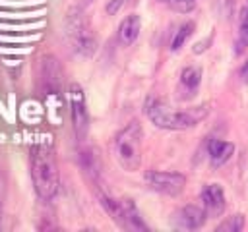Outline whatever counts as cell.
Listing matches in <instances>:
<instances>
[{
	"label": "cell",
	"instance_id": "1",
	"mask_svg": "<svg viewBox=\"0 0 248 232\" xmlns=\"http://www.w3.org/2000/svg\"><path fill=\"white\" fill-rule=\"evenodd\" d=\"M31 180L41 199L50 201L56 197L60 188V174L50 143H37L31 149Z\"/></svg>",
	"mask_w": 248,
	"mask_h": 232
},
{
	"label": "cell",
	"instance_id": "2",
	"mask_svg": "<svg viewBox=\"0 0 248 232\" xmlns=\"http://www.w3.org/2000/svg\"><path fill=\"white\" fill-rule=\"evenodd\" d=\"M209 108L207 104L194 106V108H170L159 99H149L145 104V114L147 118L163 130H188L200 124L207 116Z\"/></svg>",
	"mask_w": 248,
	"mask_h": 232
},
{
	"label": "cell",
	"instance_id": "3",
	"mask_svg": "<svg viewBox=\"0 0 248 232\" xmlns=\"http://www.w3.org/2000/svg\"><path fill=\"white\" fill-rule=\"evenodd\" d=\"M141 137H143L141 126L140 122L134 120L126 128H122L112 141L114 159L128 172L138 170L141 164Z\"/></svg>",
	"mask_w": 248,
	"mask_h": 232
},
{
	"label": "cell",
	"instance_id": "4",
	"mask_svg": "<svg viewBox=\"0 0 248 232\" xmlns=\"http://www.w3.org/2000/svg\"><path fill=\"white\" fill-rule=\"evenodd\" d=\"M149 189L163 195H178L186 186V176L180 172H165V170H147L143 176Z\"/></svg>",
	"mask_w": 248,
	"mask_h": 232
},
{
	"label": "cell",
	"instance_id": "5",
	"mask_svg": "<svg viewBox=\"0 0 248 232\" xmlns=\"http://www.w3.org/2000/svg\"><path fill=\"white\" fill-rule=\"evenodd\" d=\"M68 97H70V114H72L74 131H76V137L81 141V139H85V135L89 131V112H87L85 93H83L81 85L72 83Z\"/></svg>",
	"mask_w": 248,
	"mask_h": 232
},
{
	"label": "cell",
	"instance_id": "6",
	"mask_svg": "<svg viewBox=\"0 0 248 232\" xmlns=\"http://www.w3.org/2000/svg\"><path fill=\"white\" fill-rule=\"evenodd\" d=\"M68 37L74 44V48L83 54V56H91L95 52V37L93 33L89 31L85 19L81 17V14H70L68 17Z\"/></svg>",
	"mask_w": 248,
	"mask_h": 232
},
{
	"label": "cell",
	"instance_id": "7",
	"mask_svg": "<svg viewBox=\"0 0 248 232\" xmlns=\"http://www.w3.org/2000/svg\"><path fill=\"white\" fill-rule=\"evenodd\" d=\"M207 215H205V209L203 207H198V205H186L182 209H178L174 213V226L180 228V230H196V228H202L203 222H205Z\"/></svg>",
	"mask_w": 248,
	"mask_h": 232
},
{
	"label": "cell",
	"instance_id": "8",
	"mask_svg": "<svg viewBox=\"0 0 248 232\" xmlns=\"http://www.w3.org/2000/svg\"><path fill=\"white\" fill-rule=\"evenodd\" d=\"M202 207L207 217H221L225 211V191L219 184H207L202 189Z\"/></svg>",
	"mask_w": 248,
	"mask_h": 232
},
{
	"label": "cell",
	"instance_id": "9",
	"mask_svg": "<svg viewBox=\"0 0 248 232\" xmlns=\"http://www.w3.org/2000/svg\"><path fill=\"white\" fill-rule=\"evenodd\" d=\"M116 222L126 230H147V224L140 217V211L132 203V199H120V213Z\"/></svg>",
	"mask_w": 248,
	"mask_h": 232
},
{
	"label": "cell",
	"instance_id": "10",
	"mask_svg": "<svg viewBox=\"0 0 248 232\" xmlns=\"http://www.w3.org/2000/svg\"><path fill=\"white\" fill-rule=\"evenodd\" d=\"M140 31H141V19H140V15L138 14L126 15L120 21V25H118V43L122 46H130L140 37Z\"/></svg>",
	"mask_w": 248,
	"mask_h": 232
},
{
	"label": "cell",
	"instance_id": "11",
	"mask_svg": "<svg viewBox=\"0 0 248 232\" xmlns=\"http://www.w3.org/2000/svg\"><path fill=\"white\" fill-rule=\"evenodd\" d=\"M202 83V68L200 66H188L182 70L180 73V83H178V91L182 93V99H190L194 97V93L198 91Z\"/></svg>",
	"mask_w": 248,
	"mask_h": 232
},
{
	"label": "cell",
	"instance_id": "12",
	"mask_svg": "<svg viewBox=\"0 0 248 232\" xmlns=\"http://www.w3.org/2000/svg\"><path fill=\"white\" fill-rule=\"evenodd\" d=\"M234 153V145L231 141H223V139H211L207 143V155H209V162L211 166H223Z\"/></svg>",
	"mask_w": 248,
	"mask_h": 232
},
{
	"label": "cell",
	"instance_id": "13",
	"mask_svg": "<svg viewBox=\"0 0 248 232\" xmlns=\"http://www.w3.org/2000/svg\"><path fill=\"white\" fill-rule=\"evenodd\" d=\"M248 48V6L240 10V21H238V35H236V52H244Z\"/></svg>",
	"mask_w": 248,
	"mask_h": 232
},
{
	"label": "cell",
	"instance_id": "14",
	"mask_svg": "<svg viewBox=\"0 0 248 232\" xmlns=\"http://www.w3.org/2000/svg\"><path fill=\"white\" fill-rule=\"evenodd\" d=\"M194 29H196L194 21H186V23H182V25L176 29V33H174V37H172V41H170V50H178V48H182L184 43L192 37Z\"/></svg>",
	"mask_w": 248,
	"mask_h": 232
},
{
	"label": "cell",
	"instance_id": "15",
	"mask_svg": "<svg viewBox=\"0 0 248 232\" xmlns=\"http://www.w3.org/2000/svg\"><path fill=\"white\" fill-rule=\"evenodd\" d=\"M244 224H246L244 215L236 213V215L229 217L227 220H223V222L217 226V232H238V230H242V228H244Z\"/></svg>",
	"mask_w": 248,
	"mask_h": 232
},
{
	"label": "cell",
	"instance_id": "16",
	"mask_svg": "<svg viewBox=\"0 0 248 232\" xmlns=\"http://www.w3.org/2000/svg\"><path fill=\"white\" fill-rule=\"evenodd\" d=\"M167 4L178 14H188L196 8V0H167Z\"/></svg>",
	"mask_w": 248,
	"mask_h": 232
},
{
	"label": "cell",
	"instance_id": "17",
	"mask_svg": "<svg viewBox=\"0 0 248 232\" xmlns=\"http://www.w3.org/2000/svg\"><path fill=\"white\" fill-rule=\"evenodd\" d=\"M240 79L244 81V83H248V60L242 64V68H240Z\"/></svg>",
	"mask_w": 248,
	"mask_h": 232
},
{
	"label": "cell",
	"instance_id": "18",
	"mask_svg": "<svg viewBox=\"0 0 248 232\" xmlns=\"http://www.w3.org/2000/svg\"><path fill=\"white\" fill-rule=\"evenodd\" d=\"M0 215H2V203H0Z\"/></svg>",
	"mask_w": 248,
	"mask_h": 232
}]
</instances>
